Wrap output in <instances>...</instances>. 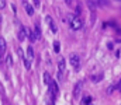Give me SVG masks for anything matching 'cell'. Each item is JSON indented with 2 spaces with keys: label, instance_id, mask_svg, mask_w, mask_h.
<instances>
[{
  "label": "cell",
  "instance_id": "obj_1",
  "mask_svg": "<svg viewBox=\"0 0 121 105\" xmlns=\"http://www.w3.org/2000/svg\"><path fill=\"white\" fill-rule=\"evenodd\" d=\"M48 87H49V100H51V102H55V100L58 98V84H56V81L51 80Z\"/></svg>",
  "mask_w": 121,
  "mask_h": 105
},
{
  "label": "cell",
  "instance_id": "obj_2",
  "mask_svg": "<svg viewBox=\"0 0 121 105\" xmlns=\"http://www.w3.org/2000/svg\"><path fill=\"white\" fill-rule=\"evenodd\" d=\"M82 27H83V23H82L80 17H73L72 21H70V28H72L73 31H79Z\"/></svg>",
  "mask_w": 121,
  "mask_h": 105
},
{
  "label": "cell",
  "instance_id": "obj_3",
  "mask_svg": "<svg viewBox=\"0 0 121 105\" xmlns=\"http://www.w3.org/2000/svg\"><path fill=\"white\" fill-rule=\"evenodd\" d=\"M32 58H34V51H32V48H31V45L27 48V56L24 58V65H26V67L28 69L31 66V60H32Z\"/></svg>",
  "mask_w": 121,
  "mask_h": 105
},
{
  "label": "cell",
  "instance_id": "obj_4",
  "mask_svg": "<svg viewBox=\"0 0 121 105\" xmlns=\"http://www.w3.org/2000/svg\"><path fill=\"white\" fill-rule=\"evenodd\" d=\"M69 60H70V65H72L73 69L79 70V67H80V59H79V56L76 53H72L70 58H69Z\"/></svg>",
  "mask_w": 121,
  "mask_h": 105
},
{
  "label": "cell",
  "instance_id": "obj_5",
  "mask_svg": "<svg viewBox=\"0 0 121 105\" xmlns=\"http://www.w3.org/2000/svg\"><path fill=\"white\" fill-rule=\"evenodd\" d=\"M58 76H59V78H62L63 77V71H65V60L63 59H60L59 63H58Z\"/></svg>",
  "mask_w": 121,
  "mask_h": 105
},
{
  "label": "cell",
  "instance_id": "obj_6",
  "mask_svg": "<svg viewBox=\"0 0 121 105\" xmlns=\"http://www.w3.org/2000/svg\"><path fill=\"white\" fill-rule=\"evenodd\" d=\"M6 48H7V45H6L4 38H0V56H1V58H3L4 53H6Z\"/></svg>",
  "mask_w": 121,
  "mask_h": 105
},
{
  "label": "cell",
  "instance_id": "obj_7",
  "mask_svg": "<svg viewBox=\"0 0 121 105\" xmlns=\"http://www.w3.org/2000/svg\"><path fill=\"white\" fill-rule=\"evenodd\" d=\"M47 23H48V25H49V30H51L52 32H56V25H55V23L52 21L51 17H47Z\"/></svg>",
  "mask_w": 121,
  "mask_h": 105
},
{
  "label": "cell",
  "instance_id": "obj_8",
  "mask_svg": "<svg viewBox=\"0 0 121 105\" xmlns=\"http://www.w3.org/2000/svg\"><path fill=\"white\" fill-rule=\"evenodd\" d=\"M24 39H26V30H24V27H20V30H18V41L23 42Z\"/></svg>",
  "mask_w": 121,
  "mask_h": 105
},
{
  "label": "cell",
  "instance_id": "obj_9",
  "mask_svg": "<svg viewBox=\"0 0 121 105\" xmlns=\"http://www.w3.org/2000/svg\"><path fill=\"white\" fill-rule=\"evenodd\" d=\"M89 1H90V3H93L96 7H101V6H106V3H107L106 0H89Z\"/></svg>",
  "mask_w": 121,
  "mask_h": 105
},
{
  "label": "cell",
  "instance_id": "obj_10",
  "mask_svg": "<svg viewBox=\"0 0 121 105\" xmlns=\"http://www.w3.org/2000/svg\"><path fill=\"white\" fill-rule=\"evenodd\" d=\"M24 6H26V11H27V14H28V16H32V14H34V7L31 6L30 3H24Z\"/></svg>",
  "mask_w": 121,
  "mask_h": 105
},
{
  "label": "cell",
  "instance_id": "obj_11",
  "mask_svg": "<svg viewBox=\"0 0 121 105\" xmlns=\"http://www.w3.org/2000/svg\"><path fill=\"white\" fill-rule=\"evenodd\" d=\"M28 39H30L31 41V43H32V42H35V41H37V39H38V38H37V35L34 34V32H32V31H28Z\"/></svg>",
  "mask_w": 121,
  "mask_h": 105
},
{
  "label": "cell",
  "instance_id": "obj_12",
  "mask_svg": "<svg viewBox=\"0 0 121 105\" xmlns=\"http://www.w3.org/2000/svg\"><path fill=\"white\" fill-rule=\"evenodd\" d=\"M35 35H37V38H41V28H39V23H35Z\"/></svg>",
  "mask_w": 121,
  "mask_h": 105
},
{
  "label": "cell",
  "instance_id": "obj_13",
  "mask_svg": "<svg viewBox=\"0 0 121 105\" xmlns=\"http://www.w3.org/2000/svg\"><path fill=\"white\" fill-rule=\"evenodd\" d=\"M54 51H55L56 53L60 51V45H59V42H58V41H55V42H54Z\"/></svg>",
  "mask_w": 121,
  "mask_h": 105
},
{
  "label": "cell",
  "instance_id": "obj_14",
  "mask_svg": "<svg viewBox=\"0 0 121 105\" xmlns=\"http://www.w3.org/2000/svg\"><path fill=\"white\" fill-rule=\"evenodd\" d=\"M89 102H91V97H89V95L83 97V100H82V104H89Z\"/></svg>",
  "mask_w": 121,
  "mask_h": 105
},
{
  "label": "cell",
  "instance_id": "obj_15",
  "mask_svg": "<svg viewBox=\"0 0 121 105\" xmlns=\"http://www.w3.org/2000/svg\"><path fill=\"white\" fill-rule=\"evenodd\" d=\"M44 80H45L44 83L48 86V84H49V81H51V77H49V74H48V73H45V74H44Z\"/></svg>",
  "mask_w": 121,
  "mask_h": 105
},
{
  "label": "cell",
  "instance_id": "obj_16",
  "mask_svg": "<svg viewBox=\"0 0 121 105\" xmlns=\"http://www.w3.org/2000/svg\"><path fill=\"white\" fill-rule=\"evenodd\" d=\"M6 7V0H0V8H4Z\"/></svg>",
  "mask_w": 121,
  "mask_h": 105
},
{
  "label": "cell",
  "instance_id": "obj_17",
  "mask_svg": "<svg viewBox=\"0 0 121 105\" xmlns=\"http://www.w3.org/2000/svg\"><path fill=\"white\" fill-rule=\"evenodd\" d=\"M34 6H35V7H39V6H41L39 0H34Z\"/></svg>",
  "mask_w": 121,
  "mask_h": 105
},
{
  "label": "cell",
  "instance_id": "obj_18",
  "mask_svg": "<svg viewBox=\"0 0 121 105\" xmlns=\"http://www.w3.org/2000/svg\"><path fill=\"white\" fill-rule=\"evenodd\" d=\"M7 63H10V65H13V60H11V56H10V55L7 56Z\"/></svg>",
  "mask_w": 121,
  "mask_h": 105
},
{
  "label": "cell",
  "instance_id": "obj_19",
  "mask_svg": "<svg viewBox=\"0 0 121 105\" xmlns=\"http://www.w3.org/2000/svg\"><path fill=\"white\" fill-rule=\"evenodd\" d=\"M66 3H68V6H70L72 3H70V0H66Z\"/></svg>",
  "mask_w": 121,
  "mask_h": 105
},
{
  "label": "cell",
  "instance_id": "obj_20",
  "mask_svg": "<svg viewBox=\"0 0 121 105\" xmlns=\"http://www.w3.org/2000/svg\"><path fill=\"white\" fill-rule=\"evenodd\" d=\"M118 87H121V80H120V83H118Z\"/></svg>",
  "mask_w": 121,
  "mask_h": 105
},
{
  "label": "cell",
  "instance_id": "obj_21",
  "mask_svg": "<svg viewBox=\"0 0 121 105\" xmlns=\"http://www.w3.org/2000/svg\"><path fill=\"white\" fill-rule=\"evenodd\" d=\"M0 63H1V56H0Z\"/></svg>",
  "mask_w": 121,
  "mask_h": 105
},
{
  "label": "cell",
  "instance_id": "obj_22",
  "mask_svg": "<svg viewBox=\"0 0 121 105\" xmlns=\"http://www.w3.org/2000/svg\"><path fill=\"white\" fill-rule=\"evenodd\" d=\"M23 1H24V3H27V0H23Z\"/></svg>",
  "mask_w": 121,
  "mask_h": 105
}]
</instances>
